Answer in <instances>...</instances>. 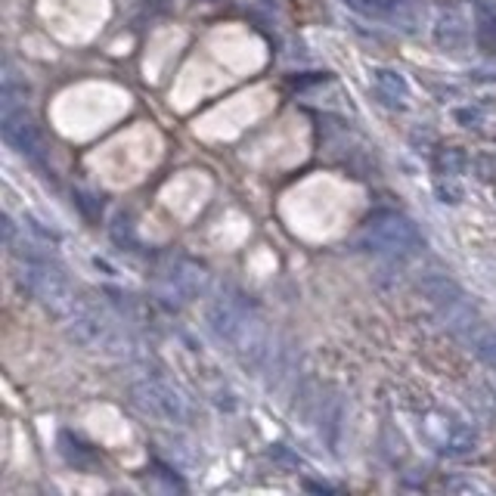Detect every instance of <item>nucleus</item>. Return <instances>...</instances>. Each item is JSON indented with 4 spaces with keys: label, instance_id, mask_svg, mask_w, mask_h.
I'll return each mask as SVG.
<instances>
[{
    "label": "nucleus",
    "instance_id": "1",
    "mask_svg": "<svg viewBox=\"0 0 496 496\" xmlns=\"http://www.w3.org/2000/svg\"><path fill=\"white\" fill-rule=\"evenodd\" d=\"M19 267H16V283L25 295H32L34 302L47 307H62L72 298V285H68L66 274L59 264H53V257L47 251H38L28 246V251H16Z\"/></svg>",
    "mask_w": 496,
    "mask_h": 496
},
{
    "label": "nucleus",
    "instance_id": "2",
    "mask_svg": "<svg viewBox=\"0 0 496 496\" xmlns=\"http://www.w3.org/2000/svg\"><path fill=\"white\" fill-rule=\"evenodd\" d=\"M363 239H366V246L373 251L394 255V257L416 255V251L425 246L416 223L410 221L407 214H397V212L369 214L366 223H363Z\"/></svg>",
    "mask_w": 496,
    "mask_h": 496
},
{
    "label": "nucleus",
    "instance_id": "23",
    "mask_svg": "<svg viewBox=\"0 0 496 496\" xmlns=\"http://www.w3.org/2000/svg\"><path fill=\"white\" fill-rule=\"evenodd\" d=\"M4 242L6 246H13V221L4 218Z\"/></svg>",
    "mask_w": 496,
    "mask_h": 496
},
{
    "label": "nucleus",
    "instance_id": "12",
    "mask_svg": "<svg viewBox=\"0 0 496 496\" xmlns=\"http://www.w3.org/2000/svg\"><path fill=\"white\" fill-rule=\"evenodd\" d=\"M59 453L62 459L78 472H96L103 465V456L96 453V446L87 444L78 435H72V431H62L59 435Z\"/></svg>",
    "mask_w": 496,
    "mask_h": 496
},
{
    "label": "nucleus",
    "instance_id": "14",
    "mask_svg": "<svg viewBox=\"0 0 496 496\" xmlns=\"http://www.w3.org/2000/svg\"><path fill=\"white\" fill-rule=\"evenodd\" d=\"M474 44L481 53L496 56V0H478L474 4Z\"/></svg>",
    "mask_w": 496,
    "mask_h": 496
},
{
    "label": "nucleus",
    "instance_id": "17",
    "mask_svg": "<svg viewBox=\"0 0 496 496\" xmlns=\"http://www.w3.org/2000/svg\"><path fill=\"white\" fill-rule=\"evenodd\" d=\"M435 195L444 202V205H459L463 202V186L453 177H437L435 180Z\"/></svg>",
    "mask_w": 496,
    "mask_h": 496
},
{
    "label": "nucleus",
    "instance_id": "18",
    "mask_svg": "<svg viewBox=\"0 0 496 496\" xmlns=\"http://www.w3.org/2000/svg\"><path fill=\"white\" fill-rule=\"evenodd\" d=\"M270 459H274L276 465H283L285 472H298V469H302V456H295V453H292L285 444L270 446Z\"/></svg>",
    "mask_w": 496,
    "mask_h": 496
},
{
    "label": "nucleus",
    "instance_id": "8",
    "mask_svg": "<svg viewBox=\"0 0 496 496\" xmlns=\"http://www.w3.org/2000/svg\"><path fill=\"white\" fill-rule=\"evenodd\" d=\"M208 329L218 335L221 341H227V345H233L236 335L242 332V326L251 320V311L246 302H239V298H214L212 304H208Z\"/></svg>",
    "mask_w": 496,
    "mask_h": 496
},
{
    "label": "nucleus",
    "instance_id": "6",
    "mask_svg": "<svg viewBox=\"0 0 496 496\" xmlns=\"http://www.w3.org/2000/svg\"><path fill=\"white\" fill-rule=\"evenodd\" d=\"M450 329L456 332L474 354H478L481 363H487V366H491L496 373V329H493V326H487L484 320L474 313V307H469L463 317L453 320Z\"/></svg>",
    "mask_w": 496,
    "mask_h": 496
},
{
    "label": "nucleus",
    "instance_id": "16",
    "mask_svg": "<svg viewBox=\"0 0 496 496\" xmlns=\"http://www.w3.org/2000/svg\"><path fill=\"white\" fill-rule=\"evenodd\" d=\"M385 19L413 32L419 23V0H385Z\"/></svg>",
    "mask_w": 496,
    "mask_h": 496
},
{
    "label": "nucleus",
    "instance_id": "9",
    "mask_svg": "<svg viewBox=\"0 0 496 496\" xmlns=\"http://www.w3.org/2000/svg\"><path fill=\"white\" fill-rule=\"evenodd\" d=\"M205 289H208V270L199 261L180 257V261L171 264V270H167V295H177L180 304H184L205 295Z\"/></svg>",
    "mask_w": 496,
    "mask_h": 496
},
{
    "label": "nucleus",
    "instance_id": "21",
    "mask_svg": "<svg viewBox=\"0 0 496 496\" xmlns=\"http://www.w3.org/2000/svg\"><path fill=\"white\" fill-rule=\"evenodd\" d=\"M323 81H326V72H304V75H292L289 87L292 90H302V87H311V84H323Z\"/></svg>",
    "mask_w": 496,
    "mask_h": 496
},
{
    "label": "nucleus",
    "instance_id": "3",
    "mask_svg": "<svg viewBox=\"0 0 496 496\" xmlns=\"http://www.w3.org/2000/svg\"><path fill=\"white\" fill-rule=\"evenodd\" d=\"M131 403H134L143 416L156 419V422H165V425L190 422V401L174 385H167V382L146 379L131 385Z\"/></svg>",
    "mask_w": 496,
    "mask_h": 496
},
{
    "label": "nucleus",
    "instance_id": "15",
    "mask_svg": "<svg viewBox=\"0 0 496 496\" xmlns=\"http://www.w3.org/2000/svg\"><path fill=\"white\" fill-rule=\"evenodd\" d=\"M431 165H435L437 177H459L472 165V158L463 146H437L435 156H431Z\"/></svg>",
    "mask_w": 496,
    "mask_h": 496
},
{
    "label": "nucleus",
    "instance_id": "10",
    "mask_svg": "<svg viewBox=\"0 0 496 496\" xmlns=\"http://www.w3.org/2000/svg\"><path fill=\"white\" fill-rule=\"evenodd\" d=\"M68 338L81 347H100L112 338V323L106 320V313L94 311V307H84L78 317L68 326Z\"/></svg>",
    "mask_w": 496,
    "mask_h": 496
},
{
    "label": "nucleus",
    "instance_id": "22",
    "mask_svg": "<svg viewBox=\"0 0 496 496\" xmlns=\"http://www.w3.org/2000/svg\"><path fill=\"white\" fill-rule=\"evenodd\" d=\"M456 118H459V122H465V124H469V128H472V124H478V122H481V112H478V109H472V112H469V109H459V112H456Z\"/></svg>",
    "mask_w": 496,
    "mask_h": 496
},
{
    "label": "nucleus",
    "instance_id": "20",
    "mask_svg": "<svg viewBox=\"0 0 496 496\" xmlns=\"http://www.w3.org/2000/svg\"><path fill=\"white\" fill-rule=\"evenodd\" d=\"M354 13L360 16H373V19H382L385 16V0H345Z\"/></svg>",
    "mask_w": 496,
    "mask_h": 496
},
{
    "label": "nucleus",
    "instance_id": "5",
    "mask_svg": "<svg viewBox=\"0 0 496 496\" xmlns=\"http://www.w3.org/2000/svg\"><path fill=\"white\" fill-rule=\"evenodd\" d=\"M0 131H4L6 143H10L13 149L23 152V156L34 158V162H41V158H44V149H47L44 131H41L38 118H34L25 106L4 109V118H0Z\"/></svg>",
    "mask_w": 496,
    "mask_h": 496
},
{
    "label": "nucleus",
    "instance_id": "19",
    "mask_svg": "<svg viewBox=\"0 0 496 496\" xmlns=\"http://www.w3.org/2000/svg\"><path fill=\"white\" fill-rule=\"evenodd\" d=\"M112 239L118 242V246H124V242H134V223H131V214H115V223H112Z\"/></svg>",
    "mask_w": 496,
    "mask_h": 496
},
{
    "label": "nucleus",
    "instance_id": "4",
    "mask_svg": "<svg viewBox=\"0 0 496 496\" xmlns=\"http://www.w3.org/2000/svg\"><path fill=\"white\" fill-rule=\"evenodd\" d=\"M422 428H425V437L435 444V450L450 459H465L478 450V435H474L469 425L456 422V419L444 413L428 416L422 422Z\"/></svg>",
    "mask_w": 496,
    "mask_h": 496
},
{
    "label": "nucleus",
    "instance_id": "11",
    "mask_svg": "<svg viewBox=\"0 0 496 496\" xmlns=\"http://www.w3.org/2000/svg\"><path fill=\"white\" fill-rule=\"evenodd\" d=\"M419 292H422V295L428 298L435 307H441V313L453 311L456 304L465 302L463 285H459L456 279L444 276V274H425L422 279H419Z\"/></svg>",
    "mask_w": 496,
    "mask_h": 496
},
{
    "label": "nucleus",
    "instance_id": "7",
    "mask_svg": "<svg viewBox=\"0 0 496 496\" xmlns=\"http://www.w3.org/2000/svg\"><path fill=\"white\" fill-rule=\"evenodd\" d=\"M472 32L474 28H469V13H465V6L446 4L435 23V44L441 47L444 53H463V50H469Z\"/></svg>",
    "mask_w": 496,
    "mask_h": 496
},
{
    "label": "nucleus",
    "instance_id": "13",
    "mask_svg": "<svg viewBox=\"0 0 496 496\" xmlns=\"http://www.w3.org/2000/svg\"><path fill=\"white\" fill-rule=\"evenodd\" d=\"M373 87H375V96H379L385 106L391 109H403L410 100V84L403 78L401 72L394 68H375L373 72Z\"/></svg>",
    "mask_w": 496,
    "mask_h": 496
}]
</instances>
